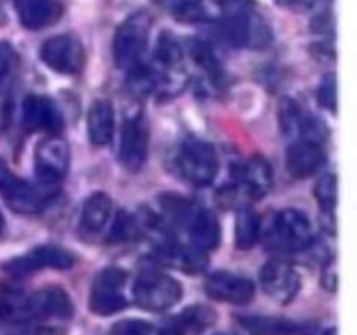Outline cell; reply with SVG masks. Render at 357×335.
I'll use <instances>...</instances> for the list:
<instances>
[{
    "label": "cell",
    "mask_w": 357,
    "mask_h": 335,
    "mask_svg": "<svg viewBox=\"0 0 357 335\" xmlns=\"http://www.w3.org/2000/svg\"><path fill=\"white\" fill-rule=\"evenodd\" d=\"M159 84L160 80L157 72H153L152 68H146L142 63L129 70L128 86L131 93L136 94V96H149V94H152L159 87Z\"/></svg>",
    "instance_id": "cell-29"
},
{
    "label": "cell",
    "mask_w": 357,
    "mask_h": 335,
    "mask_svg": "<svg viewBox=\"0 0 357 335\" xmlns=\"http://www.w3.org/2000/svg\"><path fill=\"white\" fill-rule=\"evenodd\" d=\"M260 239V218L251 208H241L236 215V244L250 250Z\"/></svg>",
    "instance_id": "cell-25"
},
{
    "label": "cell",
    "mask_w": 357,
    "mask_h": 335,
    "mask_svg": "<svg viewBox=\"0 0 357 335\" xmlns=\"http://www.w3.org/2000/svg\"><path fill=\"white\" fill-rule=\"evenodd\" d=\"M183 290L171 276L159 271H143L132 285V299L142 309L150 313H162L180 302Z\"/></svg>",
    "instance_id": "cell-1"
},
{
    "label": "cell",
    "mask_w": 357,
    "mask_h": 335,
    "mask_svg": "<svg viewBox=\"0 0 357 335\" xmlns=\"http://www.w3.org/2000/svg\"><path fill=\"white\" fill-rule=\"evenodd\" d=\"M160 204H162L164 211L174 220V222H180V223H188L192 216V204L185 199L178 198L174 194H164L160 198Z\"/></svg>",
    "instance_id": "cell-31"
},
{
    "label": "cell",
    "mask_w": 357,
    "mask_h": 335,
    "mask_svg": "<svg viewBox=\"0 0 357 335\" xmlns=\"http://www.w3.org/2000/svg\"><path fill=\"white\" fill-rule=\"evenodd\" d=\"M206 293L211 299L227 304H248L255 297V285L251 279L234 272H213L204 283Z\"/></svg>",
    "instance_id": "cell-12"
},
{
    "label": "cell",
    "mask_w": 357,
    "mask_h": 335,
    "mask_svg": "<svg viewBox=\"0 0 357 335\" xmlns=\"http://www.w3.org/2000/svg\"><path fill=\"white\" fill-rule=\"evenodd\" d=\"M216 321V313L206 306H192L181 311L169 323L164 327L160 335H201L202 332L213 327Z\"/></svg>",
    "instance_id": "cell-16"
},
{
    "label": "cell",
    "mask_w": 357,
    "mask_h": 335,
    "mask_svg": "<svg viewBox=\"0 0 357 335\" xmlns=\"http://www.w3.org/2000/svg\"><path fill=\"white\" fill-rule=\"evenodd\" d=\"M244 188L253 199H264L271 192L274 174L268 161L261 156L251 157L243 168Z\"/></svg>",
    "instance_id": "cell-19"
},
{
    "label": "cell",
    "mask_w": 357,
    "mask_h": 335,
    "mask_svg": "<svg viewBox=\"0 0 357 335\" xmlns=\"http://www.w3.org/2000/svg\"><path fill=\"white\" fill-rule=\"evenodd\" d=\"M324 164V152L319 143L296 140L286 154V168L295 178H307L316 174Z\"/></svg>",
    "instance_id": "cell-14"
},
{
    "label": "cell",
    "mask_w": 357,
    "mask_h": 335,
    "mask_svg": "<svg viewBox=\"0 0 357 335\" xmlns=\"http://www.w3.org/2000/svg\"><path fill=\"white\" fill-rule=\"evenodd\" d=\"M21 121L28 131L56 133L61 129L63 119L59 108L47 96L30 94L21 105Z\"/></svg>",
    "instance_id": "cell-13"
},
{
    "label": "cell",
    "mask_w": 357,
    "mask_h": 335,
    "mask_svg": "<svg viewBox=\"0 0 357 335\" xmlns=\"http://www.w3.org/2000/svg\"><path fill=\"white\" fill-rule=\"evenodd\" d=\"M169 10L174 20L183 23L208 21L218 14V9H213L208 0H169Z\"/></svg>",
    "instance_id": "cell-24"
},
{
    "label": "cell",
    "mask_w": 357,
    "mask_h": 335,
    "mask_svg": "<svg viewBox=\"0 0 357 335\" xmlns=\"http://www.w3.org/2000/svg\"><path fill=\"white\" fill-rule=\"evenodd\" d=\"M188 232H190L192 243L195 248L202 251L215 250L220 244V222L216 215L209 209L201 208L197 211L192 213L190 220H188Z\"/></svg>",
    "instance_id": "cell-17"
},
{
    "label": "cell",
    "mask_w": 357,
    "mask_h": 335,
    "mask_svg": "<svg viewBox=\"0 0 357 335\" xmlns=\"http://www.w3.org/2000/svg\"><path fill=\"white\" fill-rule=\"evenodd\" d=\"M188 49H190L192 58H194L195 61L202 66V68H206L208 72H211V73L218 72L220 63H218V58H216L215 51L211 49V45L206 44V42H202V40H197V38H194V40H190V44H188Z\"/></svg>",
    "instance_id": "cell-32"
},
{
    "label": "cell",
    "mask_w": 357,
    "mask_h": 335,
    "mask_svg": "<svg viewBox=\"0 0 357 335\" xmlns=\"http://www.w3.org/2000/svg\"><path fill=\"white\" fill-rule=\"evenodd\" d=\"M181 177L192 185L206 187L218 173V156L211 143L202 140H187L178 154Z\"/></svg>",
    "instance_id": "cell-3"
},
{
    "label": "cell",
    "mask_w": 357,
    "mask_h": 335,
    "mask_svg": "<svg viewBox=\"0 0 357 335\" xmlns=\"http://www.w3.org/2000/svg\"><path fill=\"white\" fill-rule=\"evenodd\" d=\"M14 311H16V306L13 302H9V300H0V321L13 316Z\"/></svg>",
    "instance_id": "cell-37"
},
{
    "label": "cell",
    "mask_w": 357,
    "mask_h": 335,
    "mask_svg": "<svg viewBox=\"0 0 357 335\" xmlns=\"http://www.w3.org/2000/svg\"><path fill=\"white\" fill-rule=\"evenodd\" d=\"M112 213V199L105 192H94L86 199L82 206L80 223L91 234H96L105 229Z\"/></svg>",
    "instance_id": "cell-21"
},
{
    "label": "cell",
    "mask_w": 357,
    "mask_h": 335,
    "mask_svg": "<svg viewBox=\"0 0 357 335\" xmlns=\"http://www.w3.org/2000/svg\"><path fill=\"white\" fill-rule=\"evenodd\" d=\"M162 260L171 264L173 267L183 269L187 272H197L206 267L204 251L199 248H187L181 244H169L160 250Z\"/></svg>",
    "instance_id": "cell-23"
},
{
    "label": "cell",
    "mask_w": 357,
    "mask_h": 335,
    "mask_svg": "<svg viewBox=\"0 0 357 335\" xmlns=\"http://www.w3.org/2000/svg\"><path fill=\"white\" fill-rule=\"evenodd\" d=\"M150 35V20L138 13L129 16L115 31L114 59L122 70H131L142 63Z\"/></svg>",
    "instance_id": "cell-2"
},
{
    "label": "cell",
    "mask_w": 357,
    "mask_h": 335,
    "mask_svg": "<svg viewBox=\"0 0 357 335\" xmlns=\"http://www.w3.org/2000/svg\"><path fill=\"white\" fill-rule=\"evenodd\" d=\"M335 334H337V332L331 330V332H326V334H324V335H335Z\"/></svg>",
    "instance_id": "cell-41"
},
{
    "label": "cell",
    "mask_w": 357,
    "mask_h": 335,
    "mask_svg": "<svg viewBox=\"0 0 357 335\" xmlns=\"http://www.w3.org/2000/svg\"><path fill=\"white\" fill-rule=\"evenodd\" d=\"M323 285L324 288L330 292H337L338 285V272H337V262L328 260L323 267Z\"/></svg>",
    "instance_id": "cell-35"
},
{
    "label": "cell",
    "mask_w": 357,
    "mask_h": 335,
    "mask_svg": "<svg viewBox=\"0 0 357 335\" xmlns=\"http://www.w3.org/2000/svg\"><path fill=\"white\" fill-rule=\"evenodd\" d=\"M260 285L272 300L289 304L300 290V276L286 262L271 260L261 267Z\"/></svg>",
    "instance_id": "cell-11"
},
{
    "label": "cell",
    "mask_w": 357,
    "mask_h": 335,
    "mask_svg": "<svg viewBox=\"0 0 357 335\" xmlns=\"http://www.w3.org/2000/svg\"><path fill=\"white\" fill-rule=\"evenodd\" d=\"M0 192H2L6 204L16 213L30 215V213L40 211L44 206V198L40 195V192L28 181L14 177L13 173L0 184Z\"/></svg>",
    "instance_id": "cell-15"
},
{
    "label": "cell",
    "mask_w": 357,
    "mask_h": 335,
    "mask_svg": "<svg viewBox=\"0 0 357 335\" xmlns=\"http://www.w3.org/2000/svg\"><path fill=\"white\" fill-rule=\"evenodd\" d=\"M68 170V145L61 138H45L35 149V174L42 184H58Z\"/></svg>",
    "instance_id": "cell-10"
},
{
    "label": "cell",
    "mask_w": 357,
    "mask_h": 335,
    "mask_svg": "<svg viewBox=\"0 0 357 335\" xmlns=\"http://www.w3.org/2000/svg\"><path fill=\"white\" fill-rule=\"evenodd\" d=\"M40 58L56 73L73 75L82 70L86 52L79 38L72 35H56L44 42L40 49Z\"/></svg>",
    "instance_id": "cell-6"
},
{
    "label": "cell",
    "mask_w": 357,
    "mask_h": 335,
    "mask_svg": "<svg viewBox=\"0 0 357 335\" xmlns=\"http://www.w3.org/2000/svg\"><path fill=\"white\" fill-rule=\"evenodd\" d=\"M149 126L142 115L124 122L119 145V159L128 171H139L149 156Z\"/></svg>",
    "instance_id": "cell-9"
},
{
    "label": "cell",
    "mask_w": 357,
    "mask_h": 335,
    "mask_svg": "<svg viewBox=\"0 0 357 335\" xmlns=\"http://www.w3.org/2000/svg\"><path fill=\"white\" fill-rule=\"evenodd\" d=\"M272 241L288 253L303 251L312 244V227L298 209H282L272 223Z\"/></svg>",
    "instance_id": "cell-5"
},
{
    "label": "cell",
    "mask_w": 357,
    "mask_h": 335,
    "mask_svg": "<svg viewBox=\"0 0 357 335\" xmlns=\"http://www.w3.org/2000/svg\"><path fill=\"white\" fill-rule=\"evenodd\" d=\"M115 112L108 100H96L87 114V135L93 145L103 147L114 136Z\"/></svg>",
    "instance_id": "cell-18"
},
{
    "label": "cell",
    "mask_w": 357,
    "mask_h": 335,
    "mask_svg": "<svg viewBox=\"0 0 357 335\" xmlns=\"http://www.w3.org/2000/svg\"><path fill=\"white\" fill-rule=\"evenodd\" d=\"M2 229H3V216L2 213H0V232H2Z\"/></svg>",
    "instance_id": "cell-40"
},
{
    "label": "cell",
    "mask_w": 357,
    "mask_h": 335,
    "mask_svg": "<svg viewBox=\"0 0 357 335\" xmlns=\"http://www.w3.org/2000/svg\"><path fill=\"white\" fill-rule=\"evenodd\" d=\"M0 335H61L56 328H44V327H26L16 328V330L0 332Z\"/></svg>",
    "instance_id": "cell-36"
},
{
    "label": "cell",
    "mask_w": 357,
    "mask_h": 335,
    "mask_svg": "<svg viewBox=\"0 0 357 335\" xmlns=\"http://www.w3.org/2000/svg\"><path fill=\"white\" fill-rule=\"evenodd\" d=\"M17 20L28 30H40L47 27L54 16L51 0H14Z\"/></svg>",
    "instance_id": "cell-22"
},
{
    "label": "cell",
    "mask_w": 357,
    "mask_h": 335,
    "mask_svg": "<svg viewBox=\"0 0 357 335\" xmlns=\"http://www.w3.org/2000/svg\"><path fill=\"white\" fill-rule=\"evenodd\" d=\"M155 58L164 68H174L183 61V47L173 34H169V31L160 34L159 42H157Z\"/></svg>",
    "instance_id": "cell-28"
},
{
    "label": "cell",
    "mask_w": 357,
    "mask_h": 335,
    "mask_svg": "<svg viewBox=\"0 0 357 335\" xmlns=\"http://www.w3.org/2000/svg\"><path fill=\"white\" fill-rule=\"evenodd\" d=\"M75 264V257L68 250L59 246H38L26 255L13 258L6 264V271L13 276H26L42 269H70Z\"/></svg>",
    "instance_id": "cell-8"
},
{
    "label": "cell",
    "mask_w": 357,
    "mask_h": 335,
    "mask_svg": "<svg viewBox=\"0 0 357 335\" xmlns=\"http://www.w3.org/2000/svg\"><path fill=\"white\" fill-rule=\"evenodd\" d=\"M241 325L251 335H303L305 327L284 318L272 316H246L239 318Z\"/></svg>",
    "instance_id": "cell-20"
},
{
    "label": "cell",
    "mask_w": 357,
    "mask_h": 335,
    "mask_svg": "<svg viewBox=\"0 0 357 335\" xmlns=\"http://www.w3.org/2000/svg\"><path fill=\"white\" fill-rule=\"evenodd\" d=\"M278 3H281V6H295V3H300L302 0H275Z\"/></svg>",
    "instance_id": "cell-39"
},
{
    "label": "cell",
    "mask_w": 357,
    "mask_h": 335,
    "mask_svg": "<svg viewBox=\"0 0 357 335\" xmlns=\"http://www.w3.org/2000/svg\"><path fill=\"white\" fill-rule=\"evenodd\" d=\"M20 70V56L10 42L0 40V96L9 93Z\"/></svg>",
    "instance_id": "cell-26"
},
{
    "label": "cell",
    "mask_w": 357,
    "mask_h": 335,
    "mask_svg": "<svg viewBox=\"0 0 357 335\" xmlns=\"http://www.w3.org/2000/svg\"><path fill=\"white\" fill-rule=\"evenodd\" d=\"M337 75L335 73H328L321 80L319 87H317V100L328 110L337 112Z\"/></svg>",
    "instance_id": "cell-33"
},
{
    "label": "cell",
    "mask_w": 357,
    "mask_h": 335,
    "mask_svg": "<svg viewBox=\"0 0 357 335\" xmlns=\"http://www.w3.org/2000/svg\"><path fill=\"white\" fill-rule=\"evenodd\" d=\"M112 335H152V327L142 320H124L112 328Z\"/></svg>",
    "instance_id": "cell-34"
},
{
    "label": "cell",
    "mask_w": 357,
    "mask_h": 335,
    "mask_svg": "<svg viewBox=\"0 0 357 335\" xmlns=\"http://www.w3.org/2000/svg\"><path fill=\"white\" fill-rule=\"evenodd\" d=\"M303 119H305V114L295 100L284 98L281 101V105H279V124H281L282 133L286 136L298 140L300 133H302Z\"/></svg>",
    "instance_id": "cell-27"
},
{
    "label": "cell",
    "mask_w": 357,
    "mask_h": 335,
    "mask_svg": "<svg viewBox=\"0 0 357 335\" xmlns=\"http://www.w3.org/2000/svg\"><path fill=\"white\" fill-rule=\"evenodd\" d=\"M128 274L119 267H108L98 274L91 286L89 309L98 316H112L128 306L124 285Z\"/></svg>",
    "instance_id": "cell-4"
},
{
    "label": "cell",
    "mask_w": 357,
    "mask_h": 335,
    "mask_svg": "<svg viewBox=\"0 0 357 335\" xmlns=\"http://www.w3.org/2000/svg\"><path fill=\"white\" fill-rule=\"evenodd\" d=\"M314 198L326 213H333L338 201V181L335 174H324L314 187Z\"/></svg>",
    "instance_id": "cell-30"
},
{
    "label": "cell",
    "mask_w": 357,
    "mask_h": 335,
    "mask_svg": "<svg viewBox=\"0 0 357 335\" xmlns=\"http://www.w3.org/2000/svg\"><path fill=\"white\" fill-rule=\"evenodd\" d=\"M9 174H10V171L7 170V166H6V164H3L2 161H0V184H2V181L6 180L7 177H9Z\"/></svg>",
    "instance_id": "cell-38"
},
{
    "label": "cell",
    "mask_w": 357,
    "mask_h": 335,
    "mask_svg": "<svg viewBox=\"0 0 357 335\" xmlns=\"http://www.w3.org/2000/svg\"><path fill=\"white\" fill-rule=\"evenodd\" d=\"M17 309L31 320H68L73 314V304L63 288L45 286L31 293Z\"/></svg>",
    "instance_id": "cell-7"
}]
</instances>
